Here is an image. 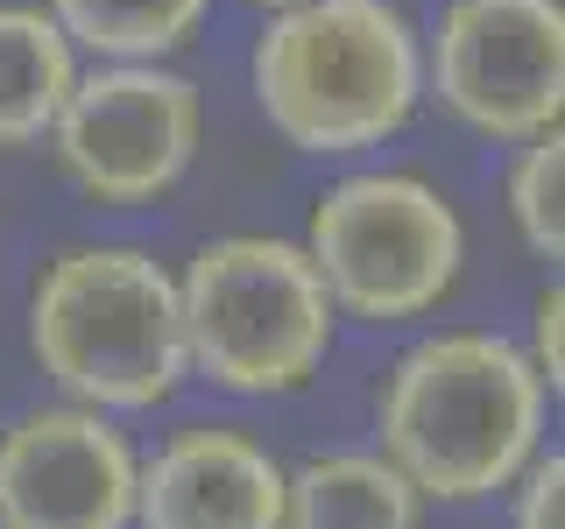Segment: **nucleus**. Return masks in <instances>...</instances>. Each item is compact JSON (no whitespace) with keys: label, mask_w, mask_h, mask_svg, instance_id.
<instances>
[{"label":"nucleus","mask_w":565,"mask_h":529,"mask_svg":"<svg viewBox=\"0 0 565 529\" xmlns=\"http://www.w3.org/2000/svg\"><path fill=\"white\" fill-rule=\"evenodd\" d=\"M135 458L85 410H43L0 445V529H128Z\"/></svg>","instance_id":"6e6552de"},{"label":"nucleus","mask_w":565,"mask_h":529,"mask_svg":"<svg viewBox=\"0 0 565 529\" xmlns=\"http://www.w3.org/2000/svg\"><path fill=\"white\" fill-rule=\"evenodd\" d=\"M431 93L488 141H530L558 128L565 8L558 0H452L431 35Z\"/></svg>","instance_id":"0eeeda50"},{"label":"nucleus","mask_w":565,"mask_h":529,"mask_svg":"<svg viewBox=\"0 0 565 529\" xmlns=\"http://www.w3.org/2000/svg\"><path fill=\"white\" fill-rule=\"evenodd\" d=\"M177 311H184V353L241 396L311 381L332 339V296L311 255L255 234L199 247L177 282Z\"/></svg>","instance_id":"20e7f679"},{"label":"nucleus","mask_w":565,"mask_h":529,"mask_svg":"<svg viewBox=\"0 0 565 529\" xmlns=\"http://www.w3.org/2000/svg\"><path fill=\"white\" fill-rule=\"evenodd\" d=\"M205 8L212 0H50V22L114 64H149L191 43Z\"/></svg>","instance_id":"f8f14e48"},{"label":"nucleus","mask_w":565,"mask_h":529,"mask_svg":"<svg viewBox=\"0 0 565 529\" xmlns=\"http://www.w3.org/2000/svg\"><path fill=\"white\" fill-rule=\"evenodd\" d=\"M516 529H565V466H558V458H544V466L530 473Z\"/></svg>","instance_id":"4468645a"},{"label":"nucleus","mask_w":565,"mask_h":529,"mask_svg":"<svg viewBox=\"0 0 565 529\" xmlns=\"http://www.w3.org/2000/svg\"><path fill=\"white\" fill-rule=\"evenodd\" d=\"M305 255L332 304L396 325L452 290L467 234L424 176H347L318 198Z\"/></svg>","instance_id":"39448f33"},{"label":"nucleus","mask_w":565,"mask_h":529,"mask_svg":"<svg viewBox=\"0 0 565 529\" xmlns=\"http://www.w3.org/2000/svg\"><path fill=\"white\" fill-rule=\"evenodd\" d=\"M71 78V35L43 8H0V149L43 141Z\"/></svg>","instance_id":"9b49d317"},{"label":"nucleus","mask_w":565,"mask_h":529,"mask_svg":"<svg viewBox=\"0 0 565 529\" xmlns=\"http://www.w3.org/2000/svg\"><path fill=\"white\" fill-rule=\"evenodd\" d=\"M141 529H282V473L234 431H184L135 473Z\"/></svg>","instance_id":"1a4fd4ad"},{"label":"nucleus","mask_w":565,"mask_h":529,"mask_svg":"<svg viewBox=\"0 0 565 529\" xmlns=\"http://www.w3.org/2000/svg\"><path fill=\"white\" fill-rule=\"evenodd\" d=\"M509 212H516L523 240L558 261V247H565V141H558V128L530 134V149L516 155V170H509Z\"/></svg>","instance_id":"ddd939ff"},{"label":"nucleus","mask_w":565,"mask_h":529,"mask_svg":"<svg viewBox=\"0 0 565 529\" xmlns=\"http://www.w3.org/2000/svg\"><path fill=\"white\" fill-rule=\"evenodd\" d=\"M558 332H565V296L558 290H544L537 296V381H565V346H558Z\"/></svg>","instance_id":"2eb2a0df"},{"label":"nucleus","mask_w":565,"mask_h":529,"mask_svg":"<svg viewBox=\"0 0 565 529\" xmlns=\"http://www.w3.org/2000/svg\"><path fill=\"white\" fill-rule=\"evenodd\" d=\"M537 367L494 332H452L396 360L382 396V445L411 487L473 501L523 473L537 445Z\"/></svg>","instance_id":"f03ea898"},{"label":"nucleus","mask_w":565,"mask_h":529,"mask_svg":"<svg viewBox=\"0 0 565 529\" xmlns=\"http://www.w3.org/2000/svg\"><path fill=\"white\" fill-rule=\"evenodd\" d=\"M282 529H417V487L367 452L318 458L282 481Z\"/></svg>","instance_id":"9d476101"},{"label":"nucleus","mask_w":565,"mask_h":529,"mask_svg":"<svg viewBox=\"0 0 565 529\" xmlns=\"http://www.w3.org/2000/svg\"><path fill=\"white\" fill-rule=\"evenodd\" d=\"M424 93L417 29L388 0H297L255 43V99L305 155L375 149Z\"/></svg>","instance_id":"f257e3e1"},{"label":"nucleus","mask_w":565,"mask_h":529,"mask_svg":"<svg viewBox=\"0 0 565 529\" xmlns=\"http://www.w3.org/2000/svg\"><path fill=\"white\" fill-rule=\"evenodd\" d=\"M205 134L199 85L163 64H106L93 78H71L50 120L64 176L99 205H149L191 170Z\"/></svg>","instance_id":"423d86ee"},{"label":"nucleus","mask_w":565,"mask_h":529,"mask_svg":"<svg viewBox=\"0 0 565 529\" xmlns=\"http://www.w3.org/2000/svg\"><path fill=\"white\" fill-rule=\"evenodd\" d=\"M262 8H297V0H262Z\"/></svg>","instance_id":"dca6fc26"},{"label":"nucleus","mask_w":565,"mask_h":529,"mask_svg":"<svg viewBox=\"0 0 565 529\" xmlns=\"http://www.w3.org/2000/svg\"><path fill=\"white\" fill-rule=\"evenodd\" d=\"M29 339L35 360L99 410H149L191 367L177 282L135 247H71L35 290Z\"/></svg>","instance_id":"7ed1b4c3"}]
</instances>
